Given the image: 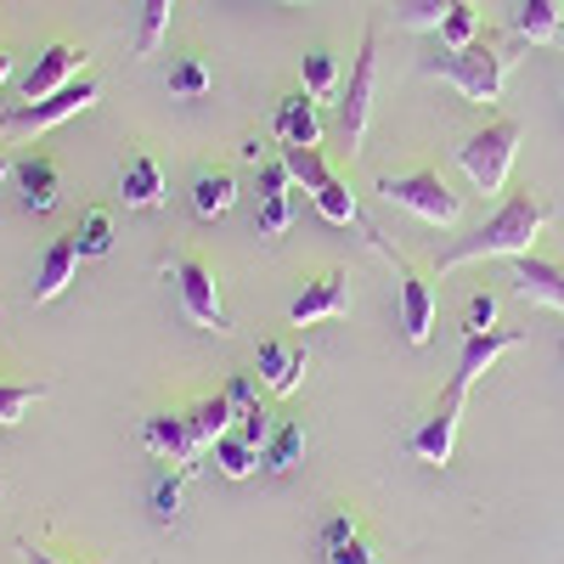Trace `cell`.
I'll return each mask as SVG.
<instances>
[{
    "mask_svg": "<svg viewBox=\"0 0 564 564\" xmlns=\"http://www.w3.org/2000/svg\"><path fill=\"white\" fill-rule=\"evenodd\" d=\"M345 311H350V276L327 271V276L305 282V289L294 294L289 322H294V327H311V322H334V316H345Z\"/></svg>",
    "mask_w": 564,
    "mask_h": 564,
    "instance_id": "obj_10",
    "label": "cell"
},
{
    "mask_svg": "<svg viewBox=\"0 0 564 564\" xmlns=\"http://www.w3.org/2000/svg\"><path fill=\"white\" fill-rule=\"evenodd\" d=\"M231 417H238V406H231L226 395L198 401L193 412H186V423H193V446H198V452H215V441L231 435Z\"/></svg>",
    "mask_w": 564,
    "mask_h": 564,
    "instance_id": "obj_22",
    "label": "cell"
},
{
    "mask_svg": "<svg viewBox=\"0 0 564 564\" xmlns=\"http://www.w3.org/2000/svg\"><path fill=\"white\" fill-rule=\"evenodd\" d=\"M226 401L238 406V412H249V406H254V384H249V372H238V379L226 384Z\"/></svg>",
    "mask_w": 564,
    "mask_h": 564,
    "instance_id": "obj_41",
    "label": "cell"
},
{
    "mask_svg": "<svg viewBox=\"0 0 564 564\" xmlns=\"http://www.w3.org/2000/svg\"><path fill=\"white\" fill-rule=\"evenodd\" d=\"M119 198H124V209H159L164 204V164L153 153H130L119 164Z\"/></svg>",
    "mask_w": 564,
    "mask_h": 564,
    "instance_id": "obj_18",
    "label": "cell"
},
{
    "mask_svg": "<svg viewBox=\"0 0 564 564\" xmlns=\"http://www.w3.org/2000/svg\"><path fill=\"white\" fill-rule=\"evenodd\" d=\"M322 558H327V564H379V558H372V547H367L361 536H356V542H345V547H327Z\"/></svg>",
    "mask_w": 564,
    "mask_h": 564,
    "instance_id": "obj_40",
    "label": "cell"
},
{
    "mask_svg": "<svg viewBox=\"0 0 564 564\" xmlns=\"http://www.w3.org/2000/svg\"><path fill=\"white\" fill-rule=\"evenodd\" d=\"M401 334H406V345H430V334H435V289L412 265H401Z\"/></svg>",
    "mask_w": 564,
    "mask_h": 564,
    "instance_id": "obj_15",
    "label": "cell"
},
{
    "mask_svg": "<svg viewBox=\"0 0 564 564\" xmlns=\"http://www.w3.org/2000/svg\"><path fill=\"white\" fill-rule=\"evenodd\" d=\"M141 446H148L159 463H193L198 457L193 423H186L181 412H153L148 423H141Z\"/></svg>",
    "mask_w": 564,
    "mask_h": 564,
    "instance_id": "obj_16",
    "label": "cell"
},
{
    "mask_svg": "<svg viewBox=\"0 0 564 564\" xmlns=\"http://www.w3.org/2000/svg\"><path fill=\"white\" fill-rule=\"evenodd\" d=\"M372 90H379V29H367V34H361V52H356V63H350L345 90H339V124H345L350 153L361 148V135H367V119H372Z\"/></svg>",
    "mask_w": 564,
    "mask_h": 564,
    "instance_id": "obj_6",
    "label": "cell"
},
{
    "mask_svg": "<svg viewBox=\"0 0 564 564\" xmlns=\"http://www.w3.org/2000/svg\"><path fill=\"white\" fill-rule=\"evenodd\" d=\"M12 181H18L23 209H34V215H52V209L63 204V175H57V164L45 159V153L18 159V164H12Z\"/></svg>",
    "mask_w": 564,
    "mask_h": 564,
    "instance_id": "obj_12",
    "label": "cell"
},
{
    "mask_svg": "<svg viewBox=\"0 0 564 564\" xmlns=\"http://www.w3.org/2000/svg\"><path fill=\"white\" fill-rule=\"evenodd\" d=\"M491 327H497V294L480 289L475 300L463 305V339H468V334H491Z\"/></svg>",
    "mask_w": 564,
    "mask_h": 564,
    "instance_id": "obj_35",
    "label": "cell"
},
{
    "mask_svg": "<svg viewBox=\"0 0 564 564\" xmlns=\"http://www.w3.org/2000/svg\"><path fill=\"white\" fill-rule=\"evenodd\" d=\"M97 97H102V85L90 79V74H79L74 85L52 90V97L12 108L7 119H0V135H7V141H29V135H40V130H57L63 119H74V113H85V108H97Z\"/></svg>",
    "mask_w": 564,
    "mask_h": 564,
    "instance_id": "obj_5",
    "label": "cell"
},
{
    "mask_svg": "<svg viewBox=\"0 0 564 564\" xmlns=\"http://www.w3.org/2000/svg\"><path fill=\"white\" fill-rule=\"evenodd\" d=\"M446 12H452V0H395V23L401 29H435L441 34V23H446Z\"/></svg>",
    "mask_w": 564,
    "mask_h": 564,
    "instance_id": "obj_31",
    "label": "cell"
},
{
    "mask_svg": "<svg viewBox=\"0 0 564 564\" xmlns=\"http://www.w3.org/2000/svg\"><path fill=\"white\" fill-rule=\"evenodd\" d=\"M282 159H289V175L305 186V193H316V186L327 181V164H322L316 148H282Z\"/></svg>",
    "mask_w": 564,
    "mask_h": 564,
    "instance_id": "obj_34",
    "label": "cell"
},
{
    "mask_svg": "<svg viewBox=\"0 0 564 564\" xmlns=\"http://www.w3.org/2000/svg\"><path fill=\"white\" fill-rule=\"evenodd\" d=\"M79 68H85V45H68V40L45 45V52L29 63V74H23V85H18V97H23V102L52 97V90H63V85L79 79Z\"/></svg>",
    "mask_w": 564,
    "mask_h": 564,
    "instance_id": "obj_9",
    "label": "cell"
},
{
    "mask_svg": "<svg viewBox=\"0 0 564 564\" xmlns=\"http://www.w3.org/2000/svg\"><path fill=\"white\" fill-rule=\"evenodd\" d=\"M209 85H215V74H209L204 57H175L170 63V90H175V97L198 102V97H209Z\"/></svg>",
    "mask_w": 564,
    "mask_h": 564,
    "instance_id": "obj_29",
    "label": "cell"
},
{
    "mask_svg": "<svg viewBox=\"0 0 564 564\" xmlns=\"http://www.w3.org/2000/svg\"><path fill=\"white\" fill-rule=\"evenodd\" d=\"M558 361H564V339H558Z\"/></svg>",
    "mask_w": 564,
    "mask_h": 564,
    "instance_id": "obj_46",
    "label": "cell"
},
{
    "mask_svg": "<svg viewBox=\"0 0 564 564\" xmlns=\"http://www.w3.org/2000/svg\"><path fill=\"white\" fill-rule=\"evenodd\" d=\"M45 401V384H0V430H12V423H23V412Z\"/></svg>",
    "mask_w": 564,
    "mask_h": 564,
    "instance_id": "obj_33",
    "label": "cell"
},
{
    "mask_svg": "<svg viewBox=\"0 0 564 564\" xmlns=\"http://www.w3.org/2000/svg\"><path fill=\"white\" fill-rule=\"evenodd\" d=\"M74 243H79V260H102L113 249V215L108 209H85L79 226H74Z\"/></svg>",
    "mask_w": 564,
    "mask_h": 564,
    "instance_id": "obj_24",
    "label": "cell"
},
{
    "mask_svg": "<svg viewBox=\"0 0 564 564\" xmlns=\"http://www.w3.org/2000/svg\"><path fill=\"white\" fill-rule=\"evenodd\" d=\"M513 345H520V334H513V327H491V334H468L463 339V356H457V372H452V384H475L480 372H491Z\"/></svg>",
    "mask_w": 564,
    "mask_h": 564,
    "instance_id": "obj_17",
    "label": "cell"
},
{
    "mask_svg": "<svg viewBox=\"0 0 564 564\" xmlns=\"http://www.w3.org/2000/svg\"><path fill=\"white\" fill-rule=\"evenodd\" d=\"M0 491H7V486H0Z\"/></svg>",
    "mask_w": 564,
    "mask_h": 564,
    "instance_id": "obj_48",
    "label": "cell"
},
{
    "mask_svg": "<svg viewBox=\"0 0 564 564\" xmlns=\"http://www.w3.org/2000/svg\"><path fill=\"white\" fill-rule=\"evenodd\" d=\"M311 198H316L322 220H334V226H350L356 220V193H350V181H339V175H327Z\"/></svg>",
    "mask_w": 564,
    "mask_h": 564,
    "instance_id": "obj_30",
    "label": "cell"
},
{
    "mask_svg": "<svg viewBox=\"0 0 564 564\" xmlns=\"http://www.w3.org/2000/svg\"><path fill=\"white\" fill-rule=\"evenodd\" d=\"M186 475H193V463H175V468H164V475L153 480V520H159V525H175V513H181V491H186Z\"/></svg>",
    "mask_w": 564,
    "mask_h": 564,
    "instance_id": "obj_28",
    "label": "cell"
},
{
    "mask_svg": "<svg viewBox=\"0 0 564 564\" xmlns=\"http://www.w3.org/2000/svg\"><path fill=\"white\" fill-rule=\"evenodd\" d=\"M170 12L175 0H141V23H135V57H153L164 34H170Z\"/></svg>",
    "mask_w": 564,
    "mask_h": 564,
    "instance_id": "obj_25",
    "label": "cell"
},
{
    "mask_svg": "<svg viewBox=\"0 0 564 564\" xmlns=\"http://www.w3.org/2000/svg\"><path fill=\"white\" fill-rule=\"evenodd\" d=\"M379 193H384L395 209H406V215H417V220H430V226H457V220H463V198L452 193V181H446L441 170L384 175Z\"/></svg>",
    "mask_w": 564,
    "mask_h": 564,
    "instance_id": "obj_4",
    "label": "cell"
},
{
    "mask_svg": "<svg viewBox=\"0 0 564 564\" xmlns=\"http://www.w3.org/2000/svg\"><path fill=\"white\" fill-rule=\"evenodd\" d=\"M300 379H305V345H294V339H265V345H260V384H265L271 395H294Z\"/></svg>",
    "mask_w": 564,
    "mask_h": 564,
    "instance_id": "obj_19",
    "label": "cell"
},
{
    "mask_svg": "<svg viewBox=\"0 0 564 564\" xmlns=\"http://www.w3.org/2000/svg\"><path fill=\"white\" fill-rule=\"evenodd\" d=\"M300 85L311 90L316 102H327V97H339V63H334V52H305V63H300Z\"/></svg>",
    "mask_w": 564,
    "mask_h": 564,
    "instance_id": "obj_27",
    "label": "cell"
},
{
    "mask_svg": "<svg viewBox=\"0 0 564 564\" xmlns=\"http://www.w3.org/2000/svg\"><path fill=\"white\" fill-rule=\"evenodd\" d=\"M7 74H12V52L0 45V85H7Z\"/></svg>",
    "mask_w": 564,
    "mask_h": 564,
    "instance_id": "obj_44",
    "label": "cell"
},
{
    "mask_svg": "<svg viewBox=\"0 0 564 564\" xmlns=\"http://www.w3.org/2000/svg\"><path fill=\"white\" fill-rule=\"evenodd\" d=\"M300 457H305V423H300V417L276 423L271 441H265V452H260V463L271 468V475H289V468H294Z\"/></svg>",
    "mask_w": 564,
    "mask_h": 564,
    "instance_id": "obj_23",
    "label": "cell"
},
{
    "mask_svg": "<svg viewBox=\"0 0 564 564\" xmlns=\"http://www.w3.org/2000/svg\"><path fill=\"white\" fill-rule=\"evenodd\" d=\"M289 220H294L289 198H260V238H282V231H289Z\"/></svg>",
    "mask_w": 564,
    "mask_h": 564,
    "instance_id": "obj_37",
    "label": "cell"
},
{
    "mask_svg": "<svg viewBox=\"0 0 564 564\" xmlns=\"http://www.w3.org/2000/svg\"><path fill=\"white\" fill-rule=\"evenodd\" d=\"M513 29H520V40H531V45H564V12H558V0H520Z\"/></svg>",
    "mask_w": 564,
    "mask_h": 564,
    "instance_id": "obj_21",
    "label": "cell"
},
{
    "mask_svg": "<svg viewBox=\"0 0 564 564\" xmlns=\"http://www.w3.org/2000/svg\"><path fill=\"white\" fill-rule=\"evenodd\" d=\"M23 558H29V564H63V558H52L45 547H23Z\"/></svg>",
    "mask_w": 564,
    "mask_h": 564,
    "instance_id": "obj_43",
    "label": "cell"
},
{
    "mask_svg": "<svg viewBox=\"0 0 564 564\" xmlns=\"http://www.w3.org/2000/svg\"><path fill=\"white\" fill-rule=\"evenodd\" d=\"M231 204H238V175L204 164V170L193 175V215H198V220H215V215H226Z\"/></svg>",
    "mask_w": 564,
    "mask_h": 564,
    "instance_id": "obj_20",
    "label": "cell"
},
{
    "mask_svg": "<svg viewBox=\"0 0 564 564\" xmlns=\"http://www.w3.org/2000/svg\"><path fill=\"white\" fill-rule=\"evenodd\" d=\"M74 271H79V243H74V231H63V238H52V249L40 254V271H34V282H29L34 305H52L68 282H74Z\"/></svg>",
    "mask_w": 564,
    "mask_h": 564,
    "instance_id": "obj_14",
    "label": "cell"
},
{
    "mask_svg": "<svg viewBox=\"0 0 564 564\" xmlns=\"http://www.w3.org/2000/svg\"><path fill=\"white\" fill-rule=\"evenodd\" d=\"M345 542H356V513H327V525H322V553L327 547H345Z\"/></svg>",
    "mask_w": 564,
    "mask_h": 564,
    "instance_id": "obj_39",
    "label": "cell"
},
{
    "mask_svg": "<svg viewBox=\"0 0 564 564\" xmlns=\"http://www.w3.org/2000/svg\"><path fill=\"white\" fill-rule=\"evenodd\" d=\"M238 417H243V430H238V435H243L249 446H260V452H265V441H271V430H276V423H271V412L254 401V406H249V412H238Z\"/></svg>",
    "mask_w": 564,
    "mask_h": 564,
    "instance_id": "obj_38",
    "label": "cell"
},
{
    "mask_svg": "<svg viewBox=\"0 0 564 564\" xmlns=\"http://www.w3.org/2000/svg\"><path fill=\"white\" fill-rule=\"evenodd\" d=\"M175 289H181V311L193 316L209 334H231V316H226V300H220V276L209 260L198 254H181L175 260Z\"/></svg>",
    "mask_w": 564,
    "mask_h": 564,
    "instance_id": "obj_7",
    "label": "cell"
},
{
    "mask_svg": "<svg viewBox=\"0 0 564 564\" xmlns=\"http://www.w3.org/2000/svg\"><path fill=\"white\" fill-rule=\"evenodd\" d=\"M289 7H300V0H289Z\"/></svg>",
    "mask_w": 564,
    "mask_h": 564,
    "instance_id": "obj_47",
    "label": "cell"
},
{
    "mask_svg": "<svg viewBox=\"0 0 564 564\" xmlns=\"http://www.w3.org/2000/svg\"><path fill=\"white\" fill-rule=\"evenodd\" d=\"M513 153H520V119H486L475 135H463L457 164H463V175L491 198V193H502V186H508Z\"/></svg>",
    "mask_w": 564,
    "mask_h": 564,
    "instance_id": "obj_3",
    "label": "cell"
},
{
    "mask_svg": "<svg viewBox=\"0 0 564 564\" xmlns=\"http://www.w3.org/2000/svg\"><path fill=\"white\" fill-rule=\"evenodd\" d=\"M553 226V204L536 193V186H520V193H508L497 204V215L475 231V238H463L457 249L441 254V276L475 265V260H520L536 249V238Z\"/></svg>",
    "mask_w": 564,
    "mask_h": 564,
    "instance_id": "obj_1",
    "label": "cell"
},
{
    "mask_svg": "<svg viewBox=\"0 0 564 564\" xmlns=\"http://www.w3.org/2000/svg\"><path fill=\"white\" fill-rule=\"evenodd\" d=\"M463 401H468V390L463 384H446L441 390V401H435V412L417 423V430L406 435V452L412 457H423V463H452V446H457V423H463Z\"/></svg>",
    "mask_w": 564,
    "mask_h": 564,
    "instance_id": "obj_8",
    "label": "cell"
},
{
    "mask_svg": "<svg viewBox=\"0 0 564 564\" xmlns=\"http://www.w3.org/2000/svg\"><path fill=\"white\" fill-rule=\"evenodd\" d=\"M423 74H435V79L457 85L468 102H497L502 85H508V74H513V57L502 52L497 40L480 34V40L457 45V52H446V57H430V63H423Z\"/></svg>",
    "mask_w": 564,
    "mask_h": 564,
    "instance_id": "obj_2",
    "label": "cell"
},
{
    "mask_svg": "<svg viewBox=\"0 0 564 564\" xmlns=\"http://www.w3.org/2000/svg\"><path fill=\"white\" fill-rule=\"evenodd\" d=\"M215 468L226 480H249L254 468H260V446H249L243 435H220L215 441Z\"/></svg>",
    "mask_w": 564,
    "mask_h": 564,
    "instance_id": "obj_26",
    "label": "cell"
},
{
    "mask_svg": "<svg viewBox=\"0 0 564 564\" xmlns=\"http://www.w3.org/2000/svg\"><path fill=\"white\" fill-rule=\"evenodd\" d=\"M441 40H446V52H457V45H468V40H480L475 0H452V12H446V23H441Z\"/></svg>",
    "mask_w": 564,
    "mask_h": 564,
    "instance_id": "obj_32",
    "label": "cell"
},
{
    "mask_svg": "<svg viewBox=\"0 0 564 564\" xmlns=\"http://www.w3.org/2000/svg\"><path fill=\"white\" fill-rule=\"evenodd\" d=\"M289 186H294L289 159H265L260 164V198H289Z\"/></svg>",
    "mask_w": 564,
    "mask_h": 564,
    "instance_id": "obj_36",
    "label": "cell"
},
{
    "mask_svg": "<svg viewBox=\"0 0 564 564\" xmlns=\"http://www.w3.org/2000/svg\"><path fill=\"white\" fill-rule=\"evenodd\" d=\"M271 130H276L282 148H322V113H316V97H311L305 85H300V90H289V97L276 102Z\"/></svg>",
    "mask_w": 564,
    "mask_h": 564,
    "instance_id": "obj_11",
    "label": "cell"
},
{
    "mask_svg": "<svg viewBox=\"0 0 564 564\" xmlns=\"http://www.w3.org/2000/svg\"><path fill=\"white\" fill-rule=\"evenodd\" d=\"M12 175V164H7V153H0V181H7Z\"/></svg>",
    "mask_w": 564,
    "mask_h": 564,
    "instance_id": "obj_45",
    "label": "cell"
},
{
    "mask_svg": "<svg viewBox=\"0 0 564 564\" xmlns=\"http://www.w3.org/2000/svg\"><path fill=\"white\" fill-rule=\"evenodd\" d=\"M508 265H513V294H520V300L564 311V265H558V260L520 254V260H508Z\"/></svg>",
    "mask_w": 564,
    "mask_h": 564,
    "instance_id": "obj_13",
    "label": "cell"
},
{
    "mask_svg": "<svg viewBox=\"0 0 564 564\" xmlns=\"http://www.w3.org/2000/svg\"><path fill=\"white\" fill-rule=\"evenodd\" d=\"M238 153H243L249 164H265V159H271V153H265V141H260V135H243V148H238Z\"/></svg>",
    "mask_w": 564,
    "mask_h": 564,
    "instance_id": "obj_42",
    "label": "cell"
}]
</instances>
